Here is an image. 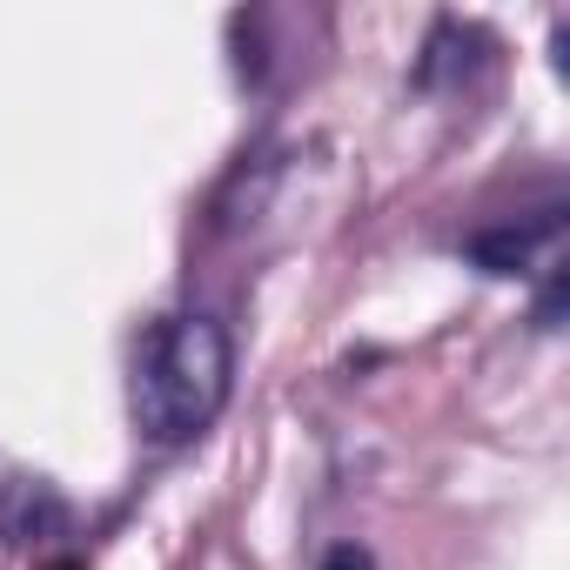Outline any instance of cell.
I'll use <instances>...</instances> for the list:
<instances>
[{"label":"cell","mask_w":570,"mask_h":570,"mask_svg":"<svg viewBox=\"0 0 570 570\" xmlns=\"http://www.w3.org/2000/svg\"><path fill=\"white\" fill-rule=\"evenodd\" d=\"M235 350L208 316H161L135 356V423L148 443H195L228 403Z\"/></svg>","instance_id":"obj_1"},{"label":"cell","mask_w":570,"mask_h":570,"mask_svg":"<svg viewBox=\"0 0 570 570\" xmlns=\"http://www.w3.org/2000/svg\"><path fill=\"white\" fill-rule=\"evenodd\" d=\"M557 235H563V208H537V215H523V222H503V228L470 235L463 255H470L483 275H530V268L557 248Z\"/></svg>","instance_id":"obj_2"},{"label":"cell","mask_w":570,"mask_h":570,"mask_svg":"<svg viewBox=\"0 0 570 570\" xmlns=\"http://www.w3.org/2000/svg\"><path fill=\"white\" fill-rule=\"evenodd\" d=\"M323 570H376V557H370L363 543H336V550L323 557Z\"/></svg>","instance_id":"obj_3"}]
</instances>
